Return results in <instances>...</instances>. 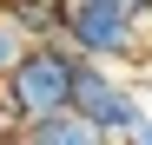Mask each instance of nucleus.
I'll return each instance as SVG.
<instances>
[{
	"label": "nucleus",
	"mask_w": 152,
	"mask_h": 145,
	"mask_svg": "<svg viewBox=\"0 0 152 145\" xmlns=\"http://www.w3.org/2000/svg\"><path fill=\"white\" fill-rule=\"evenodd\" d=\"M66 46L93 66L126 72L132 59H145V27L132 20L126 0H73L66 7Z\"/></svg>",
	"instance_id": "1"
},
{
	"label": "nucleus",
	"mask_w": 152,
	"mask_h": 145,
	"mask_svg": "<svg viewBox=\"0 0 152 145\" xmlns=\"http://www.w3.org/2000/svg\"><path fill=\"white\" fill-rule=\"evenodd\" d=\"M73 86H80V53H73L66 40H53V46H27L20 66H13V79L0 92L27 112V125H40V119L73 112Z\"/></svg>",
	"instance_id": "2"
},
{
	"label": "nucleus",
	"mask_w": 152,
	"mask_h": 145,
	"mask_svg": "<svg viewBox=\"0 0 152 145\" xmlns=\"http://www.w3.org/2000/svg\"><path fill=\"white\" fill-rule=\"evenodd\" d=\"M73 112L86 119V125L99 132V138H132L139 125H145V112H152V99L126 79V72H113V66H93V59H80V86H73Z\"/></svg>",
	"instance_id": "3"
},
{
	"label": "nucleus",
	"mask_w": 152,
	"mask_h": 145,
	"mask_svg": "<svg viewBox=\"0 0 152 145\" xmlns=\"http://www.w3.org/2000/svg\"><path fill=\"white\" fill-rule=\"evenodd\" d=\"M66 7L73 0H0V20L27 46H53V40H66Z\"/></svg>",
	"instance_id": "4"
},
{
	"label": "nucleus",
	"mask_w": 152,
	"mask_h": 145,
	"mask_svg": "<svg viewBox=\"0 0 152 145\" xmlns=\"http://www.w3.org/2000/svg\"><path fill=\"white\" fill-rule=\"evenodd\" d=\"M27 145H106V138H99L80 112H60V119H40L27 132Z\"/></svg>",
	"instance_id": "5"
},
{
	"label": "nucleus",
	"mask_w": 152,
	"mask_h": 145,
	"mask_svg": "<svg viewBox=\"0 0 152 145\" xmlns=\"http://www.w3.org/2000/svg\"><path fill=\"white\" fill-rule=\"evenodd\" d=\"M27 132H33V125H27V112L0 92V145H27Z\"/></svg>",
	"instance_id": "6"
},
{
	"label": "nucleus",
	"mask_w": 152,
	"mask_h": 145,
	"mask_svg": "<svg viewBox=\"0 0 152 145\" xmlns=\"http://www.w3.org/2000/svg\"><path fill=\"white\" fill-rule=\"evenodd\" d=\"M20 53H27V40H20V33L7 27V20H0V86L13 79V66H20Z\"/></svg>",
	"instance_id": "7"
},
{
	"label": "nucleus",
	"mask_w": 152,
	"mask_h": 145,
	"mask_svg": "<svg viewBox=\"0 0 152 145\" xmlns=\"http://www.w3.org/2000/svg\"><path fill=\"white\" fill-rule=\"evenodd\" d=\"M126 145H152V112H145V125H139L132 138H126Z\"/></svg>",
	"instance_id": "8"
},
{
	"label": "nucleus",
	"mask_w": 152,
	"mask_h": 145,
	"mask_svg": "<svg viewBox=\"0 0 152 145\" xmlns=\"http://www.w3.org/2000/svg\"><path fill=\"white\" fill-rule=\"evenodd\" d=\"M145 46H152V27H145Z\"/></svg>",
	"instance_id": "9"
},
{
	"label": "nucleus",
	"mask_w": 152,
	"mask_h": 145,
	"mask_svg": "<svg viewBox=\"0 0 152 145\" xmlns=\"http://www.w3.org/2000/svg\"><path fill=\"white\" fill-rule=\"evenodd\" d=\"M106 145H119V138H106Z\"/></svg>",
	"instance_id": "10"
}]
</instances>
